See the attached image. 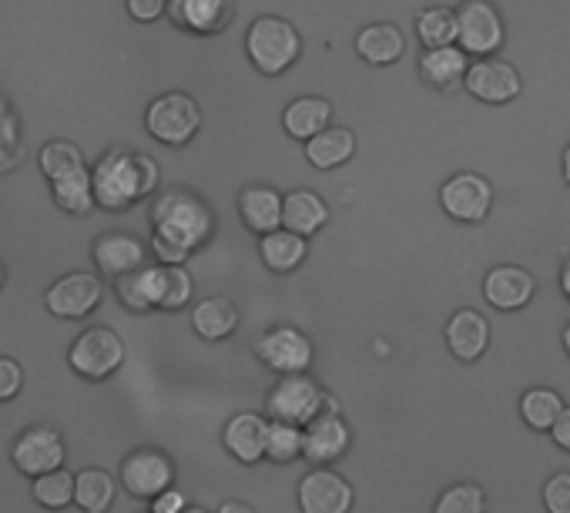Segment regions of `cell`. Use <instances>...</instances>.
I'll use <instances>...</instances> for the list:
<instances>
[{
  "instance_id": "6da1fadb",
  "label": "cell",
  "mask_w": 570,
  "mask_h": 513,
  "mask_svg": "<svg viewBox=\"0 0 570 513\" xmlns=\"http://www.w3.org/2000/svg\"><path fill=\"white\" fill-rule=\"evenodd\" d=\"M151 221H155L151 248L161 266H185V259H191V251H198L215 228L205 201H198L188 191L161 195L151 208Z\"/></svg>"
},
{
  "instance_id": "7a4b0ae2",
  "label": "cell",
  "mask_w": 570,
  "mask_h": 513,
  "mask_svg": "<svg viewBox=\"0 0 570 513\" xmlns=\"http://www.w3.org/2000/svg\"><path fill=\"white\" fill-rule=\"evenodd\" d=\"M158 188V161L151 155H135L125 148H115L101 155V161L91 168V191L95 205L108 211H125L138 198L151 195Z\"/></svg>"
},
{
  "instance_id": "3957f363",
  "label": "cell",
  "mask_w": 570,
  "mask_h": 513,
  "mask_svg": "<svg viewBox=\"0 0 570 513\" xmlns=\"http://www.w3.org/2000/svg\"><path fill=\"white\" fill-rule=\"evenodd\" d=\"M245 55L248 61L262 71V75H282L289 71L299 55H303V38L296 31L293 21L265 14L258 21H252L248 34H245Z\"/></svg>"
},
{
  "instance_id": "277c9868",
  "label": "cell",
  "mask_w": 570,
  "mask_h": 513,
  "mask_svg": "<svg viewBox=\"0 0 570 513\" xmlns=\"http://www.w3.org/2000/svg\"><path fill=\"white\" fill-rule=\"evenodd\" d=\"M145 128L155 141L181 148L188 145L198 128H202V108L195 98L181 95V91H168L161 98H155L145 111Z\"/></svg>"
},
{
  "instance_id": "5b68a950",
  "label": "cell",
  "mask_w": 570,
  "mask_h": 513,
  "mask_svg": "<svg viewBox=\"0 0 570 513\" xmlns=\"http://www.w3.org/2000/svg\"><path fill=\"white\" fill-rule=\"evenodd\" d=\"M68 363H71V369H75L81 379L101 383V379H108L111 373L121 369V363H125V343H121V336H118L115 329H108V326H91V329H85V333L71 343Z\"/></svg>"
},
{
  "instance_id": "8992f818",
  "label": "cell",
  "mask_w": 570,
  "mask_h": 513,
  "mask_svg": "<svg viewBox=\"0 0 570 513\" xmlns=\"http://www.w3.org/2000/svg\"><path fill=\"white\" fill-rule=\"evenodd\" d=\"M503 41H507V28L490 0H466L456 11V45L463 55L490 58L503 48Z\"/></svg>"
},
{
  "instance_id": "52a82bcc",
  "label": "cell",
  "mask_w": 570,
  "mask_h": 513,
  "mask_svg": "<svg viewBox=\"0 0 570 513\" xmlns=\"http://www.w3.org/2000/svg\"><path fill=\"white\" fill-rule=\"evenodd\" d=\"M323 393H326V389H323L313 376H306V373H289V376H282V379L272 386L265 406H268L272 420L306 426L313 416H320V410H323Z\"/></svg>"
},
{
  "instance_id": "ba28073f",
  "label": "cell",
  "mask_w": 570,
  "mask_h": 513,
  "mask_svg": "<svg viewBox=\"0 0 570 513\" xmlns=\"http://www.w3.org/2000/svg\"><path fill=\"white\" fill-rule=\"evenodd\" d=\"M440 205L453 221L476 225L493 208V185L476 171H456L440 188Z\"/></svg>"
},
{
  "instance_id": "9c48e42d",
  "label": "cell",
  "mask_w": 570,
  "mask_h": 513,
  "mask_svg": "<svg viewBox=\"0 0 570 513\" xmlns=\"http://www.w3.org/2000/svg\"><path fill=\"white\" fill-rule=\"evenodd\" d=\"M296 500L303 513H350L353 510V483L330 470V466H313L299 486H296Z\"/></svg>"
},
{
  "instance_id": "30bf717a",
  "label": "cell",
  "mask_w": 570,
  "mask_h": 513,
  "mask_svg": "<svg viewBox=\"0 0 570 513\" xmlns=\"http://www.w3.org/2000/svg\"><path fill=\"white\" fill-rule=\"evenodd\" d=\"M255 353H258L262 366H268L278 376L306 373L313 366V343L296 326H275V329H268L255 343Z\"/></svg>"
},
{
  "instance_id": "8fae6325",
  "label": "cell",
  "mask_w": 570,
  "mask_h": 513,
  "mask_svg": "<svg viewBox=\"0 0 570 513\" xmlns=\"http://www.w3.org/2000/svg\"><path fill=\"white\" fill-rule=\"evenodd\" d=\"M65 456H68L65 436L55 426H28L11 446V463L24 476H41L48 470H58L65 466Z\"/></svg>"
},
{
  "instance_id": "7c38bea8",
  "label": "cell",
  "mask_w": 570,
  "mask_h": 513,
  "mask_svg": "<svg viewBox=\"0 0 570 513\" xmlns=\"http://www.w3.org/2000/svg\"><path fill=\"white\" fill-rule=\"evenodd\" d=\"M171 483H175V463L161 450L141 446V450L128 453L121 463V486L135 500H151L155 493L168 490Z\"/></svg>"
},
{
  "instance_id": "4fadbf2b",
  "label": "cell",
  "mask_w": 570,
  "mask_h": 513,
  "mask_svg": "<svg viewBox=\"0 0 570 513\" xmlns=\"http://www.w3.org/2000/svg\"><path fill=\"white\" fill-rule=\"evenodd\" d=\"M101 296L105 286L95 273H68L45 293V306L58 319H85L98 309Z\"/></svg>"
},
{
  "instance_id": "5bb4252c",
  "label": "cell",
  "mask_w": 570,
  "mask_h": 513,
  "mask_svg": "<svg viewBox=\"0 0 570 513\" xmlns=\"http://www.w3.org/2000/svg\"><path fill=\"white\" fill-rule=\"evenodd\" d=\"M353 446V430L340 413H320L303 426V456L313 466H333Z\"/></svg>"
},
{
  "instance_id": "9a60e30c",
  "label": "cell",
  "mask_w": 570,
  "mask_h": 513,
  "mask_svg": "<svg viewBox=\"0 0 570 513\" xmlns=\"http://www.w3.org/2000/svg\"><path fill=\"white\" fill-rule=\"evenodd\" d=\"M463 85H466V91L476 101H487V105H507V101H513L523 91L520 71L513 65L493 58V55L480 58L476 65H470L466 75H463Z\"/></svg>"
},
{
  "instance_id": "2e32d148",
  "label": "cell",
  "mask_w": 570,
  "mask_h": 513,
  "mask_svg": "<svg viewBox=\"0 0 570 513\" xmlns=\"http://www.w3.org/2000/svg\"><path fill=\"white\" fill-rule=\"evenodd\" d=\"M165 14L198 38H215L235 21V0H171Z\"/></svg>"
},
{
  "instance_id": "e0dca14e",
  "label": "cell",
  "mask_w": 570,
  "mask_h": 513,
  "mask_svg": "<svg viewBox=\"0 0 570 513\" xmlns=\"http://www.w3.org/2000/svg\"><path fill=\"white\" fill-rule=\"evenodd\" d=\"M91 255H95L98 273L108 276V279H121V276H128V273H135V269L145 266V245H141V238L125 235V231L101 235L95 241Z\"/></svg>"
},
{
  "instance_id": "ac0fdd59",
  "label": "cell",
  "mask_w": 570,
  "mask_h": 513,
  "mask_svg": "<svg viewBox=\"0 0 570 513\" xmlns=\"http://www.w3.org/2000/svg\"><path fill=\"white\" fill-rule=\"evenodd\" d=\"M533 289H537V279L520 266H497L483 279V296L500 313L523 309L533 299Z\"/></svg>"
},
{
  "instance_id": "d6986e66",
  "label": "cell",
  "mask_w": 570,
  "mask_h": 513,
  "mask_svg": "<svg viewBox=\"0 0 570 513\" xmlns=\"http://www.w3.org/2000/svg\"><path fill=\"white\" fill-rule=\"evenodd\" d=\"M446 346L460 363H476L490 346V323L476 309H460L446 323Z\"/></svg>"
},
{
  "instance_id": "ffe728a7",
  "label": "cell",
  "mask_w": 570,
  "mask_h": 513,
  "mask_svg": "<svg viewBox=\"0 0 570 513\" xmlns=\"http://www.w3.org/2000/svg\"><path fill=\"white\" fill-rule=\"evenodd\" d=\"M265 420L258 413H235L222 430V446L245 466H255L265 456Z\"/></svg>"
},
{
  "instance_id": "44dd1931",
  "label": "cell",
  "mask_w": 570,
  "mask_h": 513,
  "mask_svg": "<svg viewBox=\"0 0 570 513\" xmlns=\"http://www.w3.org/2000/svg\"><path fill=\"white\" fill-rule=\"evenodd\" d=\"M330 221V205L309 191V188H296L289 195H282V228H289L303 238L316 235L323 225Z\"/></svg>"
},
{
  "instance_id": "7402d4cb",
  "label": "cell",
  "mask_w": 570,
  "mask_h": 513,
  "mask_svg": "<svg viewBox=\"0 0 570 513\" xmlns=\"http://www.w3.org/2000/svg\"><path fill=\"white\" fill-rule=\"evenodd\" d=\"M470 55H463L456 45L446 48H426L420 58V78L433 88V91H453L456 85H463V75L470 68L466 61Z\"/></svg>"
},
{
  "instance_id": "603a6c76",
  "label": "cell",
  "mask_w": 570,
  "mask_h": 513,
  "mask_svg": "<svg viewBox=\"0 0 570 513\" xmlns=\"http://www.w3.org/2000/svg\"><path fill=\"white\" fill-rule=\"evenodd\" d=\"M238 215L255 235L275 231L282 228V195L268 185H248L238 191Z\"/></svg>"
},
{
  "instance_id": "cb8c5ba5",
  "label": "cell",
  "mask_w": 570,
  "mask_h": 513,
  "mask_svg": "<svg viewBox=\"0 0 570 513\" xmlns=\"http://www.w3.org/2000/svg\"><path fill=\"white\" fill-rule=\"evenodd\" d=\"M306 238L289 231V228H275V231H265L262 241H258V255H262V263L265 269L272 273H293L306 263Z\"/></svg>"
},
{
  "instance_id": "d4e9b609",
  "label": "cell",
  "mask_w": 570,
  "mask_h": 513,
  "mask_svg": "<svg viewBox=\"0 0 570 513\" xmlns=\"http://www.w3.org/2000/svg\"><path fill=\"white\" fill-rule=\"evenodd\" d=\"M406 51V38L396 24H370L356 34V55L366 61V65H376V68H386V65H396Z\"/></svg>"
},
{
  "instance_id": "484cf974",
  "label": "cell",
  "mask_w": 570,
  "mask_h": 513,
  "mask_svg": "<svg viewBox=\"0 0 570 513\" xmlns=\"http://www.w3.org/2000/svg\"><path fill=\"white\" fill-rule=\"evenodd\" d=\"M191 329L205 343H222L238 329V309L225 296H208L191 309Z\"/></svg>"
},
{
  "instance_id": "4316f807",
  "label": "cell",
  "mask_w": 570,
  "mask_h": 513,
  "mask_svg": "<svg viewBox=\"0 0 570 513\" xmlns=\"http://www.w3.org/2000/svg\"><path fill=\"white\" fill-rule=\"evenodd\" d=\"M356 151V135L350 128H340V125H326L323 131H316L309 141H306V158L309 165L330 171V168H340L353 158Z\"/></svg>"
},
{
  "instance_id": "83f0119b",
  "label": "cell",
  "mask_w": 570,
  "mask_h": 513,
  "mask_svg": "<svg viewBox=\"0 0 570 513\" xmlns=\"http://www.w3.org/2000/svg\"><path fill=\"white\" fill-rule=\"evenodd\" d=\"M282 125H285V135L296 138V141H309L316 131H323L326 125H333V105L326 98H296L289 108L282 115Z\"/></svg>"
},
{
  "instance_id": "f1b7e54d",
  "label": "cell",
  "mask_w": 570,
  "mask_h": 513,
  "mask_svg": "<svg viewBox=\"0 0 570 513\" xmlns=\"http://www.w3.org/2000/svg\"><path fill=\"white\" fill-rule=\"evenodd\" d=\"M118 496V480L101 466H85L75 473V503L85 513H108Z\"/></svg>"
},
{
  "instance_id": "f546056e",
  "label": "cell",
  "mask_w": 570,
  "mask_h": 513,
  "mask_svg": "<svg viewBox=\"0 0 570 513\" xmlns=\"http://www.w3.org/2000/svg\"><path fill=\"white\" fill-rule=\"evenodd\" d=\"M195 283L185 266H155V309H185L191 303Z\"/></svg>"
},
{
  "instance_id": "4dcf8cb0",
  "label": "cell",
  "mask_w": 570,
  "mask_h": 513,
  "mask_svg": "<svg viewBox=\"0 0 570 513\" xmlns=\"http://www.w3.org/2000/svg\"><path fill=\"white\" fill-rule=\"evenodd\" d=\"M51 195L58 201V208H65L68 215H88L95 205V191H91V168L71 171L58 181H51Z\"/></svg>"
},
{
  "instance_id": "1f68e13d",
  "label": "cell",
  "mask_w": 570,
  "mask_h": 513,
  "mask_svg": "<svg viewBox=\"0 0 570 513\" xmlns=\"http://www.w3.org/2000/svg\"><path fill=\"white\" fill-rule=\"evenodd\" d=\"M560 410H563L560 393H557V389H547V386H533V389H527L523 399H520V416H523V423H527L530 430H537V433H547V430L553 426V420H557Z\"/></svg>"
},
{
  "instance_id": "d6a6232c",
  "label": "cell",
  "mask_w": 570,
  "mask_h": 513,
  "mask_svg": "<svg viewBox=\"0 0 570 513\" xmlns=\"http://www.w3.org/2000/svg\"><path fill=\"white\" fill-rule=\"evenodd\" d=\"M303 456V426L272 420L265 426V456L268 463H293Z\"/></svg>"
},
{
  "instance_id": "836d02e7",
  "label": "cell",
  "mask_w": 570,
  "mask_h": 513,
  "mask_svg": "<svg viewBox=\"0 0 570 513\" xmlns=\"http://www.w3.org/2000/svg\"><path fill=\"white\" fill-rule=\"evenodd\" d=\"M38 165H41V171H45L48 181H58V178H65V175H71V171L88 168L85 151H81L75 141H65V138L48 141V145L41 148V155H38Z\"/></svg>"
},
{
  "instance_id": "e575fe53",
  "label": "cell",
  "mask_w": 570,
  "mask_h": 513,
  "mask_svg": "<svg viewBox=\"0 0 570 513\" xmlns=\"http://www.w3.org/2000/svg\"><path fill=\"white\" fill-rule=\"evenodd\" d=\"M31 496L45 506V510H65L75 503V473L58 466V470H48L41 476H35V486H31Z\"/></svg>"
},
{
  "instance_id": "d590c367",
  "label": "cell",
  "mask_w": 570,
  "mask_h": 513,
  "mask_svg": "<svg viewBox=\"0 0 570 513\" xmlns=\"http://www.w3.org/2000/svg\"><path fill=\"white\" fill-rule=\"evenodd\" d=\"M416 38L423 48H446L456 45V11L450 8H426L416 14Z\"/></svg>"
},
{
  "instance_id": "8d00e7d4",
  "label": "cell",
  "mask_w": 570,
  "mask_h": 513,
  "mask_svg": "<svg viewBox=\"0 0 570 513\" xmlns=\"http://www.w3.org/2000/svg\"><path fill=\"white\" fill-rule=\"evenodd\" d=\"M115 293L118 299L131 309V313H148L155 309V266H141L121 279H115Z\"/></svg>"
},
{
  "instance_id": "74e56055",
  "label": "cell",
  "mask_w": 570,
  "mask_h": 513,
  "mask_svg": "<svg viewBox=\"0 0 570 513\" xmlns=\"http://www.w3.org/2000/svg\"><path fill=\"white\" fill-rule=\"evenodd\" d=\"M433 513H487V493L476 483H453L436 496Z\"/></svg>"
},
{
  "instance_id": "f35d334b",
  "label": "cell",
  "mask_w": 570,
  "mask_h": 513,
  "mask_svg": "<svg viewBox=\"0 0 570 513\" xmlns=\"http://www.w3.org/2000/svg\"><path fill=\"white\" fill-rule=\"evenodd\" d=\"M543 506L547 513H570V473H553L543 483Z\"/></svg>"
},
{
  "instance_id": "ab89813d",
  "label": "cell",
  "mask_w": 570,
  "mask_h": 513,
  "mask_svg": "<svg viewBox=\"0 0 570 513\" xmlns=\"http://www.w3.org/2000/svg\"><path fill=\"white\" fill-rule=\"evenodd\" d=\"M24 389V369L18 359L11 356H0V403L14 399Z\"/></svg>"
},
{
  "instance_id": "60d3db41",
  "label": "cell",
  "mask_w": 570,
  "mask_h": 513,
  "mask_svg": "<svg viewBox=\"0 0 570 513\" xmlns=\"http://www.w3.org/2000/svg\"><path fill=\"white\" fill-rule=\"evenodd\" d=\"M18 158V125L8 111V105L0 101V161H14Z\"/></svg>"
},
{
  "instance_id": "b9f144b4",
  "label": "cell",
  "mask_w": 570,
  "mask_h": 513,
  "mask_svg": "<svg viewBox=\"0 0 570 513\" xmlns=\"http://www.w3.org/2000/svg\"><path fill=\"white\" fill-rule=\"evenodd\" d=\"M185 506H188V496L171 483L168 490H161V493L151 496V510L148 513H181Z\"/></svg>"
},
{
  "instance_id": "7bdbcfd3",
  "label": "cell",
  "mask_w": 570,
  "mask_h": 513,
  "mask_svg": "<svg viewBox=\"0 0 570 513\" xmlns=\"http://www.w3.org/2000/svg\"><path fill=\"white\" fill-rule=\"evenodd\" d=\"M168 0H128V14L141 24H151L165 14Z\"/></svg>"
},
{
  "instance_id": "ee69618b",
  "label": "cell",
  "mask_w": 570,
  "mask_h": 513,
  "mask_svg": "<svg viewBox=\"0 0 570 513\" xmlns=\"http://www.w3.org/2000/svg\"><path fill=\"white\" fill-rule=\"evenodd\" d=\"M550 433H553V443H557L560 450H570V406H563V410L557 413Z\"/></svg>"
},
{
  "instance_id": "f6af8a7d",
  "label": "cell",
  "mask_w": 570,
  "mask_h": 513,
  "mask_svg": "<svg viewBox=\"0 0 570 513\" xmlns=\"http://www.w3.org/2000/svg\"><path fill=\"white\" fill-rule=\"evenodd\" d=\"M215 513H255V506H248L245 500H225Z\"/></svg>"
},
{
  "instance_id": "bcb514c9",
  "label": "cell",
  "mask_w": 570,
  "mask_h": 513,
  "mask_svg": "<svg viewBox=\"0 0 570 513\" xmlns=\"http://www.w3.org/2000/svg\"><path fill=\"white\" fill-rule=\"evenodd\" d=\"M560 289H563V296L570 299V259H567L563 269H560Z\"/></svg>"
},
{
  "instance_id": "7dc6e473",
  "label": "cell",
  "mask_w": 570,
  "mask_h": 513,
  "mask_svg": "<svg viewBox=\"0 0 570 513\" xmlns=\"http://www.w3.org/2000/svg\"><path fill=\"white\" fill-rule=\"evenodd\" d=\"M563 181L570 185V145L563 148Z\"/></svg>"
},
{
  "instance_id": "c3c4849f",
  "label": "cell",
  "mask_w": 570,
  "mask_h": 513,
  "mask_svg": "<svg viewBox=\"0 0 570 513\" xmlns=\"http://www.w3.org/2000/svg\"><path fill=\"white\" fill-rule=\"evenodd\" d=\"M563 349H567V356H570V323L563 326Z\"/></svg>"
},
{
  "instance_id": "681fc988",
  "label": "cell",
  "mask_w": 570,
  "mask_h": 513,
  "mask_svg": "<svg viewBox=\"0 0 570 513\" xmlns=\"http://www.w3.org/2000/svg\"><path fill=\"white\" fill-rule=\"evenodd\" d=\"M181 513H212V510H205V506H191V503H188V506H185Z\"/></svg>"
},
{
  "instance_id": "f907efd6",
  "label": "cell",
  "mask_w": 570,
  "mask_h": 513,
  "mask_svg": "<svg viewBox=\"0 0 570 513\" xmlns=\"http://www.w3.org/2000/svg\"><path fill=\"white\" fill-rule=\"evenodd\" d=\"M4 283H8V269H4V263H0V289H4Z\"/></svg>"
}]
</instances>
